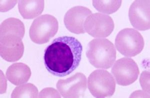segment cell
<instances>
[{
    "label": "cell",
    "instance_id": "obj_16",
    "mask_svg": "<svg viewBox=\"0 0 150 98\" xmlns=\"http://www.w3.org/2000/svg\"><path fill=\"white\" fill-rule=\"evenodd\" d=\"M122 1H93V5L99 12L107 14L114 13L121 6Z\"/></svg>",
    "mask_w": 150,
    "mask_h": 98
},
{
    "label": "cell",
    "instance_id": "obj_2",
    "mask_svg": "<svg viewBox=\"0 0 150 98\" xmlns=\"http://www.w3.org/2000/svg\"><path fill=\"white\" fill-rule=\"evenodd\" d=\"M114 45L107 39H95L89 42L86 56L92 65L98 69H109L116 59Z\"/></svg>",
    "mask_w": 150,
    "mask_h": 98
},
{
    "label": "cell",
    "instance_id": "obj_17",
    "mask_svg": "<svg viewBox=\"0 0 150 98\" xmlns=\"http://www.w3.org/2000/svg\"><path fill=\"white\" fill-rule=\"evenodd\" d=\"M39 98H61V97L55 89L46 88L40 92Z\"/></svg>",
    "mask_w": 150,
    "mask_h": 98
},
{
    "label": "cell",
    "instance_id": "obj_14",
    "mask_svg": "<svg viewBox=\"0 0 150 98\" xmlns=\"http://www.w3.org/2000/svg\"><path fill=\"white\" fill-rule=\"evenodd\" d=\"M0 36L6 34L18 35L23 38L25 33V28L20 20L10 18L4 21L1 24Z\"/></svg>",
    "mask_w": 150,
    "mask_h": 98
},
{
    "label": "cell",
    "instance_id": "obj_7",
    "mask_svg": "<svg viewBox=\"0 0 150 98\" xmlns=\"http://www.w3.org/2000/svg\"><path fill=\"white\" fill-rule=\"evenodd\" d=\"M114 23L109 16L102 13L91 14L84 23L85 31L94 38L109 36L114 29Z\"/></svg>",
    "mask_w": 150,
    "mask_h": 98
},
{
    "label": "cell",
    "instance_id": "obj_9",
    "mask_svg": "<svg viewBox=\"0 0 150 98\" xmlns=\"http://www.w3.org/2000/svg\"><path fill=\"white\" fill-rule=\"evenodd\" d=\"M0 37V52L2 58L9 62L19 60L24 52L22 38L13 34L4 35Z\"/></svg>",
    "mask_w": 150,
    "mask_h": 98
},
{
    "label": "cell",
    "instance_id": "obj_15",
    "mask_svg": "<svg viewBox=\"0 0 150 98\" xmlns=\"http://www.w3.org/2000/svg\"><path fill=\"white\" fill-rule=\"evenodd\" d=\"M38 93V90L34 85L27 83L15 88L11 98H37Z\"/></svg>",
    "mask_w": 150,
    "mask_h": 98
},
{
    "label": "cell",
    "instance_id": "obj_8",
    "mask_svg": "<svg viewBox=\"0 0 150 98\" xmlns=\"http://www.w3.org/2000/svg\"><path fill=\"white\" fill-rule=\"evenodd\" d=\"M57 88L64 98H82L87 89V78L81 73H77L65 80H60Z\"/></svg>",
    "mask_w": 150,
    "mask_h": 98
},
{
    "label": "cell",
    "instance_id": "obj_6",
    "mask_svg": "<svg viewBox=\"0 0 150 98\" xmlns=\"http://www.w3.org/2000/svg\"><path fill=\"white\" fill-rule=\"evenodd\" d=\"M111 71L117 83L122 86H129L134 83L140 73L136 63L127 57L117 61Z\"/></svg>",
    "mask_w": 150,
    "mask_h": 98
},
{
    "label": "cell",
    "instance_id": "obj_3",
    "mask_svg": "<svg viewBox=\"0 0 150 98\" xmlns=\"http://www.w3.org/2000/svg\"><path fill=\"white\" fill-rule=\"evenodd\" d=\"M59 23L51 15H44L33 21L29 30L31 40L38 44H43L55 36L58 31Z\"/></svg>",
    "mask_w": 150,
    "mask_h": 98
},
{
    "label": "cell",
    "instance_id": "obj_12",
    "mask_svg": "<svg viewBox=\"0 0 150 98\" xmlns=\"http://www.w3.org/2000/svg\"><path fill=\"white\" fill-rule=\"evenodd\" d=\"M6 75L11 83L18 86L24 84L29 81L31 76V71L26 64L17 63L8 68Z\"/></svg>",
    "mask_w": 150,
    "mask_h": 98
},
{
    "label": "cell",
    "instance_id": "obj_1",
    "mask_svg": "<svg viewBox=\"0 0 150 98\" xmlns=\"http://www.w3.org/2000/svg\"><path fill=\"white\" fill-rule=\"evenodd\" d=\"M83 47L73 37L64 36L53 40L45 49L44 64L50 74L65 77L75 71L80 63Z\"/></svg>",
    "mask_w": 150,
    "mask_h": 98
},
{
    "label": "cell",
    "instance_id": "obj_5",
    "mask_svg": "<svg viewBox=\"0 0 150 98\" xmlns=\"http://www.w3.org/2000/svg\"><path fill=\"white\" fill-rule=\"evenodd\" d=\"M88 87L95 98L112 96L116 90V83L112 74L104 70L94 71L88 79Z\"/></svg>",
    "mask_w": 150,
    "mask_h": 98
},
{
    "label": "cell",
    "instance_id": "obj_11",
    "mask_svg": "<svg viewBox=\"0 0 150 98\" xmlns=\"http://www.w3.org/2000/svg\"><path fill=\"white\" fill-rule=\"evenodd\" d=\"M88 8L76 6L69 10L64 18V24L69 31L76 34L85 33L84 25L86 19L92 14Z\"/></svg>",
    "mask_w": 150,
    "mask_h": 98
},
{
    "label": "cell",
    "instance_id": "obj_10",
    "mask_svg": "<svg viewBox=\"0 0 150 98\" xmlns=\"http://www.w3.org/2000/svg\"><path fill=\"white\" fill-rule=\"evenodd\" d=\"M150 1H135L129 11L130 23L139 31L150 29Z\"/></svg>",
    "mask_w": 150,
    "mask_h": 98
},
{
    "label": "cell",
    "instance_id": "obj_13",
    "mask_svg": "<svg viewBox=\"0 0 150 98\" xmlns=\"http://www.w3.org/2000/svg\"><path fill=\"white\" fill-rule=\"evenodd\" d=\"M44 1H19V12L25 19H32L41 15L44 9Z\"/></svg>",
    "mask_w": 150,
    "mask_h": 98
},
{
    "label": "cell",
    "instance_id": "obj_4",
    "mask_svg": "<svg viewBox=\"0 0 150 98\" xmlns=\"http://www.w3.org/2000/svg\"><path fill=\"white\" fill-rule=\"evenodd\" d=\"M144 40L138 31L126 28L120 31L116 37L115 46L122 55L134 57L141 53L144 47Z\"/></svg>",
    "mask_w": 150,
    "mask_h": 98
}]
</instances>
